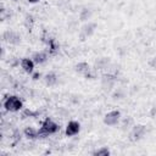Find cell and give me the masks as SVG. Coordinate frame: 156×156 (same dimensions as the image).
<instances>
[{
    "instance_id": "obj_1",
    "label": "cell",
    "mask_w": 156,
    "mask_h": 156,
    "mask_svg": "<svg viewBox=\"0 0 156 156\" xmlns=\"http://www.w3.org/2000/svg\"><path fill=\"white\" fill-rule=\"evenodd\" d=\"M58 130V126H57V123H55L52 119H50V118H46L44 122H43V124H41V128H40V130H39V134H41V135H49V134H54V133H56Z\"/></svg>"
},
{
    "instance_id": "obj_2",
    "label": "cell",
    "mask_w": 156,
    "mask_h": 156,
    "mask_svg": "<svg viewBox=\"0 0 156 156\" xmlns=\"http://www.w3.org/2000/svg\"><path fill=\"white\" fill-rule=\"evenodd\" d=\"M4 106L7 111H20L22 108V101L17 98V96H9L5 101H4Z\"/></svg>"
},
{
    "instance_id": "obj_3",
    "label": "cell",
    "mask_w": 156,
    "mask_h": 156,
    "mask_svg": "<svg viewBox=\"0 0 156 156\" xmlns=\"http://www.w3.org/2000/svg\"><path fill=\"white\" fill-rule=\"evenodd\" d=\"M96 29V24L94 22H87L83 24V27L79 30V38L80 40H85L87 38L91 37Z\"/></svg>"
},
{
    "instance_id": "obj_4",
    "label": "cell",
    "mask_w": 156,
    "mask_h": 156,
    "mask_svg": "<svg viewBox=\"0 0 156 156\" xmlns=\"http://www.w3.org/2000/svg\"><path fill=\"white\" fill-rule=\"evenodd\" d=\"M146 134V127L143 124H135L132 127L130 130V139L133 141H138L140 139H143Z\"/></svg>"
},
{
    "instance_id": "obj_5",
    "label": "cell",
    "mask_w": 156,
    "mask_h": 156,
    "mask_svg": "<svg viewBox=\"0 0 156 156\" xmlns=\"http://www.w3.org/2000/svg\"><path fill=\"white\" fill-rule=\"evenodd\" d=\"M2 40L11 45H17L21 43V35L13 30H6L2 33Z\"/></svg>"
},
{
    "instance_id": "obj_6",
    "label": "cell",
    "mask_w": 156,
    "mask_h": 156,
    "mask_svg": "<svg viewBox=\"0 0 156 156\" xmlns=\"http://www.w3.org/2000/svg\"><path fill=\"white\" fill-rule=\"evenodd\" d=\"M115 83H116V76H113L111 73H107V74H104L102 76L101 87H102V89L105 91H110L115 87Z\"/></svg>"
},
{
    "instance_id": "obj_7",
    "label": "cell",
    "mask_w": 156,
    "mask_h": 156,
    "mask_svg": "<svg viewBox=\"0 0 156 156\" xmlns=\"http://www.w3.org/2000/svg\"><path fill=\"white\" fill-rule=\"evenodd\" d=\"M121 119V112L119 111H110L104 117V123L106 126H116Z\"/></svg>"
},
{
    "instance_id": "obj_8",
    "label": "cell",
    "mask_w": 156,
    "mask_h": 156,
    "mask_svg": "<svg viewBox=\"0 0 156 156\" xmlns=\"http://www.w3.org/2000/svg\"><path fill=\"white\" fill-rule=\"evenodd\" d=\"M79 129H80L79 123L76 121H71V122H68V124L66 127V135H68V136L76 135V134H78Z\"/></svg>"
},
{
    "instance_id": "obj_9",
    "label": "cell",
    "mask_w": 156,
    "mask_h": 156,
    "mask_svg": "<svg viewBox=\"0 0 156 156\" xmlns=\"http://www.w3.org/2000/svg\"><path fill=\"white\" fill-rule=\"evenodd\" d=\"M111 67V61L108 57H100L95 61L96 69H108Z\"/></svg>"
},
{
    "instance_id": "obj_10",
    "label": "cell",
    "mask_w": 156,
    "mask_h": 156,
    "mask_svg": "<svg viewBox=\"0 0 156 156\" xmlns=\"http://www.w3.org/2000/svg\"><path fill=\"white\" fill-rule=\"evenodd\" d=\"M34 63H35V62H34L32 58L26 57V58H23V60L21 61V67H22L26 72L32 73V72H33V69H34Z\"/></svg>"
},
{
    "instance_id": "obj_11",
    "label": "cell",
    "mask_w": 156,
    "mask_h": 156,
    "mask_svg": "<svg viewBox=\"0 0 156 156\" xmlns=\"http://www.w3.org/2000/svg\"><path fill=\"white\" fill-rule=\"evenodd\" d=\"M91 16H93V11L90 9H88V7L82 9L80 12H79V20L82 22H89V20L91 18Z\"/></svg>"
},
{
    "instance_id": "obj_12",
    "label": "cell",
    "mask_w": 156,
    "mask_h": 156,
    "mask_svg": "<svg viewBox=\"0 0 156 156\" xmlns=\"http://www.w3.org/2000/svg\"><path fill=\"white\" fill-rule=\"evenodd\" d=\"M74 68H76V71H77L78 73H82V74H84V76H88V73H89V71H90L89 65H88L87 62H79V63L76 65Z\"/></svg>"
},
{
    "instance_id": "obj_13",
    "label": "cell",
    "mask_w": 156,
    "mask_h": 156,
    "mask_svg": "<svg viewBox=\"0 0 156 156\" xmlns=\"http://www.w3.org/2000/svg\"><path fill=\"white\" fill-rule=\"evenodd\" d=\"M46 58H48V56H46V54L45 52H35V54H33V56H32V60L35 62V63H38V65H41V63H44L45 61H46Z\"/></svg>"
},
{
    "instance_id": "obj_14",
    "label": "cell",
    "mask_w": 156,
    "mask_h": 156,
    "mask_svg": "<svg viewBox=\"0 0 156 156\" xmlns=\"http://www.w3.org/2000/svg\"><path fill=\"white\" fill-rule=\"evenodd\" d=\"M44 79H45L46 85L51 87V85H55V84H56V82H57V76H56L55 73H48Z\"/></svg>"
},
{
    "instance_id": "obj_15",
    "label": "cell",
    "mask_w": 156,
    "mask_h": 156,
    "mask_svg": "<svg viewBox=\"0 0 156 156\" xmlns=\"http://www.w3.org/2000/svg\"><path fill=\"white\" fill-rule=\"evenodd\" d=\"M93 155H95V156H108L110 155V150L107 147H100L99 150L94 151Z\"/></svg>"
},
{
    "instance_id": "obj_16",
    "label": "cell",
    "mask_w": 156,
    "mask_h": 156,
    "mask_svg": "<svg viewBox=\"0 0 156 156\" xmlns=\"http://www.w3.org/2000/svg\"><path fill=\"white\" fill-rule=\"evenodd\" d=\"M133 118L132 117H127L123 119V123H122V128L126 130V129H129L130 127H133Z\"/></svg>"
},
{
    "instance_id": "obj_17",
    "label": "cell",
    "mask_w": 156,
    "mask_h": 156,
    "mask_svg": "<svg viewBox=\"0 0 156 156\" xmlns=\"http://www.w3.org/2000/svg\"><path fill=\"white\" fill-rule=\"evenodd\" d=\"M124 98V93L122 89H117L115 90V93L112 94V99L113 100H119V99H123Z\"/></svg>"
},
{
    "instance_id": "obj_18",
    "label": "cell",
    "mask_w": 156,
    "mask_h": 156,
    "mask_svg": "<svg viewBox=\"0 0 156 156\" xmlns=\"http://www.w3.org/2000/svg\"><path fill=\"white\" fill-rule=\"evenodd\" d=\"M24 133H26V135L28 136V138H35L37 136V134H39V132H35L33 128H27L26 130H24Z\"/></svg>"
},
{
    "instance_id": "obj_19",
    "label": "cell",
    "mask_w": 156,
    "mask_h": 156,
    "mask_svg": "<svg viewBox=\"0 0 156 156\" xmlns=\"http://www.w3.org/2000/svg\"><path fill=\"white\" fill-rule=\"evenodd\" d=\"M149 115H150V117H151V118H154V119H156V106H154V107H151V110H150V112H149Z\"/></svg>"
},
{
    "instance_id": "obj_20",
    "label": "cell",
    "mask_w": 156,
    "mask_h": 156,
    "mask_svg": "<svg viewBox=\"0 0 156 156\" xmlns=\"http://www.w3.org/2000/svg\"><path fill=\"white\" fill-rule=\"evenodd\" d=\"M149 65H150V67H152V68L156 69V56H154V57L149 61Z\"/></svg>"
},
{
    "instance_id": "obj_21",
    "label": "cell",
    "mask_w": 156,
    "mask_h": 156,
    "mask_svg": "<svg viewBox=\"0 0 156 156\" xmlns=\"http://www.w3.org/2000/svg\"><path fill=\"white\" fill-rule=\"evenodd\" d=\"M40 77H41L40 73H34V74H33V79H39Z\"/></svg>"
},
{
    "instance_id": "obj_22",
    "label": "cell",
    "mask_w": 156,
    "mask_h": 156,
    "mask_svg": "<svg viewBox=\"0 0 156 156\" xmlns=\"http://www.w3.org/2000/svg\"><path fill=\"white\" fill-rule=\"evenodd\" d=\"M28 1H29V2H38L39 0H28Z\"/></svg>"
}]
</instances>
